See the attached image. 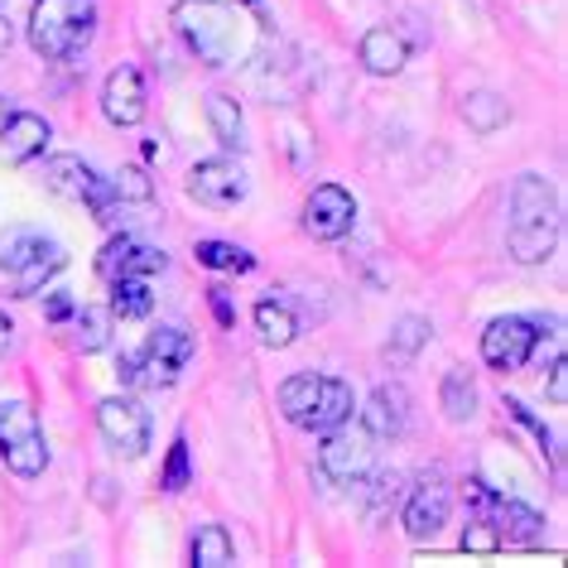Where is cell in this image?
Here are the masks:
<instances>
[{
  "instance_id": "27",
  "label": "cell",
  "mask_w": 568,
  "mask_h": 568,
  "mask_svg": "<svg viewBox=\"0 0 568 568\" xmlns=\"http://www.w3.org/2000/svg\"><path fill=\"white\" fill-rule=\"evenodd\" d=\"M193 255H197V265L222 270V275H251L255 270V255L246 246H232V241H197Z\"/></svg>"
},
{
  "instance_id": "24",
  "label": "cell",
  "mask_w": 568,
  "mask_h": 568,
  "mask_svg": "<svg viewBox=\"0 0 568 568\" xmlns=\"http://www.w3.org/2000/svg\"><path fill=\"white\" fill-rule=\"evenodd\" d=\"M434 337V323L419 318V314H405L400 323L390 328V343H386V362L390 366H409L424 352V343Z\"/></svg>"
},
{
  "instance_id": "37",
  "label": "cell",
  "mask_w": 568,
  "mask_h": 568,
  "mask_svg": "<svg viewBox=\"0 0 568 568\" xmlns=\"http://www.w3.org/2000/svg\"><path fill=\"white\" fill-rule=\"evenodd\" d=\"M10 343H16V323H10L6 314H0V357L10 352Z\"/></svg>"
},
{
  "instance_id": "36",
  "label": "cell",
  "mask_w": 568,
  "mask_h": 568,
  "mask_svg": "<svg viewBox=\"0 0 568 568\" xmlns=\"http://www.w3.org/2000/svg\"><path fill=\"white\" fill-rule=\"evenodd\" d=\"M68 314H73V300H63V294H53V300H49V323H63Z\"/></svg>"
},
{
  "instance_id": "22",
  "label": "cell",
  "mask_w": 568,
  "mask_h": 568,
  "mask_svg": "<svg viewBox=\"0 0 568 568\" xmlns=\"http://www.w3.org/2000/svg\"><path fill=\"white\" fill-rule=\"evenodd\" d=\"M255 333H261V343L270 352H284L300 337V318H294V308L284 300H261L255 304Z\"/></svg>"
},
{
  "instance_id": "2",
  "label": "cell",
  "mask_w": 568,
  "mask_h": 568,
  "mask_svg": "<svg viewBox=\"0 0 568 568\" xmlns=\"http://www.w3.org/2000/svg\"><path fill=\"white\" fill-rule=\"evenodd\" d=\"M506 246L520 265H545L559 241V193L549 189V179L520 174L510 183V203H506Z\"/></svg>"
},
{
  "instance_id": "33",
  "label": "cell",
  "mask_w": 568,
  "mask_h": 568,
  "mask_svg": "<svg viewBox=\"0 0 568 568\" xmlns=\"http://www.w3.org/2000/svg\"><path fill=\"white\" fill-rule=\"evenodd\" d=\"M506 415L516 419V424H525V429L535 434V444H539V458H549V429H545V424H539V419H535V415H530V409H525L520 400H506Z\"/></svg>"
},
{
  "instance_id": "7",
  "label": "cell",
  "mask_w": 568,
  "mask_h": 568,
  "mask_svg": "<svg viewBox=\"0 0 568 568\" xmlns=\"http://www.w3.org/2000/svg\"><path fill=\"white\" fill-rule=\"evenodd\" d=\"M0 463L16 477H39L49 467V438L30 400H0Z\"/></svg>"
},
{
  "instance_id": "15",
  "label": "cell",
  "mask_w": 568,
  "mask_h": 568,
  "mask_svg": "<svg viewBox=\"0 0 568 568\" xmlns=\"http://www.w3.org/2000/svg\"><path fill=\"white\" fill-rule=\"evenodd\" d=\"M169 265V255L160 246H150V241H140V236H111L102 255H97V275H102L106 284L111 280H135V275H160V270Z\"/></svg>"
},
{
  "instance_id": "26",
  "label": "cell",
  "mask_w": 568,
  "mask_h": 568,
  "mask_svg": "<svg viewBox=\"0 0 568 568\" xmlns=\"http://www.w3.org/2000/svg\"><path fill=\"white\" fill-rule=\"evenodd\" d=\"M111 314H116L121 323H131V318H150V308H154V294H150V280L145 275H135V280H111Z\"/></svg>"
},
{
  "instance_id": "1",
  "label": "cell",
  "mask_w": 568,
  "mask_h": 568,
  "mask_svg": "<svg viewBox=\"0 0 568 568\" xmlns=\"http://www.w3.org/2000/svg\"><path fill=\"white\" fill-rule=\"evenodd\" d=\"M174 30L207 68H236L261 44V20L241 0H179Z\"/></svg>"
},
{
  "instance_id": "21",
  "label": "cell",
  "mask_w": 568,
  "mask_h": 568,
  "mask_svg": "<svg viewBox=\"0 0 568 568\" xmlns=\"http://www.w3.org/2000/svg\"><path fill=\"white\" fill-rule=\"evenodd\" d=\"M73 347L82 352V357H92V352L111 347V328H116V314H111L106 304H82L73 308Z\"/></svg>"
},
{
  "instance_id": "28",
  "label": "cell",
  "mask_w": 568,
  "mask_h": 568,
  "mask_svg": "<svg viewBox=\"0 0 568 568\" xmlns=\"http://www.w3.org/2000/svg\"><path fill=\"white\" fill-rule=\"evenodd\" d=\"M463 121H467V131L491 135V131H501V125L510 121V111H506V102L496 92H473L463 102Z\"/></svg>"
},
{
  "instance_id": "3",
  "label": "cell",
  "mask_w": 568,
  "mask_h": 568,
  "mask_svg": "<svg viewBox=\"0 0 568 568\" xmlns=\"http://www.w3.org/2000/svg\"><path fill=\"white\" fill-rule=\"evenodd\" d=\"M24 30H30V49L39 59H78L97 34V0H34Z\"/></svg>"
},
{
  "instance_id": "18",
  "label": "cell",
  "mask_w": 568,
  "mask_h": 568,
  "mask_svg": "<svg viewBox=\"0 0 568 568\" xmlns=\"http://www.w3.org/2000/svg\"><path fill=\"white\" fill-rule=\"evenodd\" d=\"M53 140V125L44 116H34V111H10L6 121H0V164H30V160H44Z\"/></svg>"
},
{
  "instance_id": "12",
  "label": "cell",
  "mask_w": 568,
  "mask_h": 568,
  "mask_svg": "<svg viewBox=\"0 0 568 568\" xmlns=\"http://www.w3.org/2000/svg\"><path fill=\"white\" fill-rule=\"evenodd\" d=\"M97 429H102V438L121 453V458H145L154 424H150V409L140 400H131V395H116V400L97 405Z\"/></svg>"
},
{
  "instance_id": "20",
  "label": "cell",
  "mask_w": 568,
  "mask_h": 568,
  "mask_svg": "<svg viewBox=\"0 0 568 568\" xmlns=\"http://www.w3.org/2000/svg\"><path fill=\"white\" fill-rule=\"evenodd\" d=\"M357 59H362V68H366L372 78H395V73H400V68L409 63V44L390 30V24H376V30L362 34Z\"/></svg>"
},
{
  "instance_id": "16",
  "label": "cell",
  "mask_w": 568,
  "mask_h": 568,
  "mask_svg": "<svg viewBox=\"0 0 568 568\" xmlns=\"http://www.w3.org/2000/svg\"><path fill=\"white\" fill-rule=\"evenodd\" d=\"M150 111V88H145V73L135 63H121L111 68L106 82H102V116L111 125H140Z\"/></svg>"
},
{
  "instance_id": "19",
  "label": "cell",
  "mask_w": 568,
  "mask_h": 568,
  "mask_svg": "<svg viewBox=\"0 0 568 568\" xmlns=\"http://www.w3.org/2000/svg\"><path fill=\"white\" fill-rule=\"evenodd\" d=\"M362 424H366V434H372L376 444L400 438L405 424H409V395H405V386H376L372 395H366Z\"/></svg>"
},
{
  "instance_id": "32",
  "label": "cell",
  "mask_w": 568,
  "mask_h": 568,
  "mask_svg": "<svg viewBox=\"0 0 568 568\" xmlns=\"http://www.w3.org/2000/svg\"><path fill=\"white\" fill-rule=\"evenodd\" d=\"M189 487V444L174 438V448H169V467H164V491H183Z\"/></svg>"
},
{
  "instance_id": "10",
  "label": "cell",
  "mask_w": 568,
  "mask_h": 568,
  "mask_svg": "<svg viewBox=\"0 0 568 568\" xmlns=\"http://www.w3.org/2000/svg\"><path fill=\"white\" fill-rule=\"evenodd\" d=\"M539 347V323L535 318H520V314H506V318H491L487 333H481V362L491 372H520L525 362L535 357Z\"/></svg>"
},
{
  "instance_id": "11",
  "label": "cell",
  "mask_w": 568,
  "mask_h": 568,
  "mask_svg": "<svg viewBox=\"0 0 568 568\" xmlns=\"http://www.w3.org/2000/svg\"><path fill=\"white\" fill-rule=\"evenodd\" d=\"M246 193H251L246 169H241L236 160H226V154H217V160H197L189 169V197L197 207L226 212V207H236Z\"/></svg>"
},
{
  "instance_id": "4",
  "label": "cell",
  "mask_w": 568,
  "mask_h": 568,
  "mask_svg": "<svg viewBox=\"0 0 568 568\" xmlns=\"http://www.w3.org/2000/svg\"><path fill=\"white\" fill-rule=\"evenodd\" d=\"M280 409H284V419H290L294 429L328 434V429H337L343 419H352L357 400H352V386H347V381L318 376V372H300V376H290V381L280 386Z\"/></svg>"
},
{
  "instance_id": "14",
  "label": "cell",
  "mask_w": 568,
  "mask_h": 568,
  "mask_svg": "<svg viewBox=\"0 0 568 568\" xmlns=\"http://www.w3.org/2000/svg\"><path fill=\"white\" fill-rule=\"evenodd\" d=\"M357 222V197L337 183H318L304 203V232L314 241H343Z\"/></svg>"
},
{
  "instance_id": "8",
  "label": "cell",
  "mask_w": 568,
  "mask_h": 568,
  "mask_svg": "<svg viewBox=\"0 0 568 568\" xmlns=\"http://www.w3.org/2000/svg\"><path fill=\"white\" fill-rule=\"evenodd\" d=\"M318 473L328 481H337V487H362V481L376 473V438L366 434V424L343 419L337 429L323 434Z\"/></svg>"
},
{
  "instance_id": "17",
  "label": "cell",
  "mask_w": 568,
  "mask_h": 568,
  "mask_svg": "<svg viewBox=\"0 0 568 568\" xmlns=\"http://www.w3.org/2000/svg\"><path fill=\"white\" fill-rule=\"evenodd\" d=\"M44 189L53 197H63V203H97V197L106 193V179L97 174V169L82 160V154H49L44 160Z\"/></svg>"
},
{
  "instance_id": "6",
  "label": "cell",
  "mask_w": 568,
  "mask_h": 568,
  "mask_svg": "<svg viewBox=\"0 0 568 568\" xmlns=\"http://www.w3.org/2000/svg\"><path fill=\"white\" fill-rule=\"evenodd\" d=\"M193 362V337L183 328H160L145 337L140 352H121L116 362V376L125 386H145V390H164L174 386L179 372Z\"/></svg>"
},
{
  "instance_id": "31",
  "label": "cell",
  "mask_w": 568,
  "mask_h": 568,
  "mask_svg": "<svg viewBox=\"0 0 568 568\" xmlns=\"http://www.w3.org/2000/svg\"><path fill=\"white\" fill-rule=\"evenodd\" d=\"M463 549L467 554H496V549H501V535L491 530L487 516H473V520H467V530H463Z\"/></svg>"
},
{
  "instance_id": "35",
  "label": "cell",
  "mask_w": 568,
  "mask_h": 568,
  "mask_svg": "<svg viewBox=\"0 0 568 568\" xmlns=\"http://www.w3.org/2000/svg\"><path fill=\"white\" fill-rule=\"evenodd\" d=\"M212 294V314H217V323H232L236 314H232V304H226V290L217 284V290H207Z\"/></svg>"
},
{
  "instance_id": "5",
  "label": "cell",
  "mask_w": 568,
  "mask_h": 568,
  "mask_svg": "<svg viewBox=\"0 0 568 568\" xmlns=\"http://www.w3.org/2000/svg\"><path fill=\"white\" fill-rule=\"evenodd\" d=\"M68 265V251L44 232H10L0 241V290L10 300H30Z\"/></svg>"
},
{
  "instance_id": "38",
  "label": "cell",
  "mask_w": 568,
  "mask_h": 568,
  "mask_svg": "<svg viewBox=\"0 0 568 568\" xmlns=\"http://www.w3.org/2000/svg\"><path fill=\"white\" fill-rule=\"evenodd\" d=\"M10 39H16V34H10V20H0V53L10 49Z\"/></svg>"
},
{
  "instance_id": "25",
  "label": "cell",
  "mask_w": 568,
  "mask_h": 568,
  "mask_svg": "<svg viewBox=\"0 0 568 568\" xmlns=\"http://www.w3.org/2000/svg\"><path fill=\"white\" fill-rule=\"evenodd\" d=\"M207 125H212V135H217L222 150H246V125H241L236 97L212 92V97H207Z\"/></svg>"
},
{
  "instance_id": "23",
  "label": "cell",
  "mask_w": 568,
  "mask_h": 568,
  "mask_svg": "<svg viewBox=\"0 0 568 568\" xmlns=\"http://www.w3.org/2000/svg\"><path fill=\"white\" fill-rule=\"evenodd\" d=\"M438 405H444V415L453 424H467L477 415V381H473L467 366H448L444 386H438Z\"/></svg>"
},
{
  "instance_id": "13",
  "label": "cell",
  "mask_w": 568,
  "mask_h": 568,
  "mask_svg": "<svg viewBox=\"0 0 568 568\" xmlns=\"http://www.w3.org/2000/svg\"><path fill=\"white\" fill-rule=\"evenodd\" d=\"M453 516V487L444 477H419L415 487H409V501H405V530L415 545H424V539H434L438 530L448 525Z\"/></svg>"
},
{
  "instance_id": "30",
  "label": "cell",
  "mask_w": 568,
  "mask_h": 568,
  "mask_svg": "<svg viewBox=\"0 0 568 568\" xmlns=\"http://www.w3.org/2000/svg\"><path fill=\"white\" fill-rule=\"evenodd\" d=\"M106 183H111V193H116L121 207L125 203H150V197H154V183H150L145 169H121V174L106 179Z\"/></svg>"
},
{
  "instance_id": "9",
  "label": "cell",
  "mask_w": 568,
  "mask_h": 568,
  "mask_svg": "<svg viewBox=\"0 0 568 568\" xmlns=\"http://www.w3.org/2000/svg\"><path fill=\"white\" fill-rule=\"evenodd\" d=\"M467 506L491 520L501 545H539V539H545V516H539V510L510 501V496H496L481 487V481H467Z\"/></svg>"
},
{
  "instance_id": "34",
  "label": "cell",
  "mask_w": 568,
  "mask_h": 568,
  "mask_svg": "<svg viewBox=\"0 0 568 568\" xmlns=\"http://www.w3.org/2000/svg\"><path fill=\"white\" fill-rule=\"evenodd\" d=\"M549 400L554 405H568V362H564V352L549 362Z\"/></svg>"
},
{
  "instance_id": "39",
  "label": "cell",
  "mask_w": 568,
  "mask_h": 568,
  "mask_svg": "<svg viewBox=\"0 0 568 568\" xmlns=\"http://www.w3.org/2000/svg\"><path fill=\"white\" fill-rule=\"evenodd\" d=\"M241 6H261V0H241Z\"/></svg>"
},
{
  "instance_id": "29",
  "label": "cell",
  "mask_w": 568,
  "mask_h": 568,
  "mask_svg": "<svg viewBox=\"0 0 568 568\" xmlns=\"http://www.w3.org/2000/svg\"><path fill=\"white\" fill-rule=\"evenodd\" d=\"M193 564L197 568H226L236 564V545L232 535H226V525H203L193 539Z\"/></svg>"
}]
</instances>
